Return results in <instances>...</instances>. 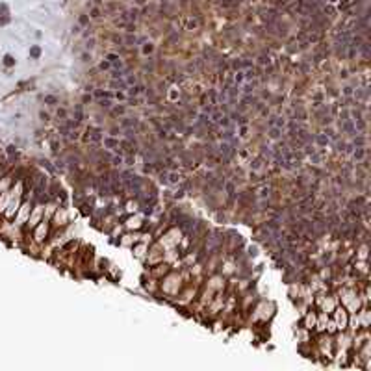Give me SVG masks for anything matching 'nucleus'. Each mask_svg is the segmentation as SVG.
<instances>
[{
	"label": "nucleus",
	"instance_id": "obj_1",
	"mask_svg": "<svg viewBox=\"0 0 371 371\" xmlns=\"http://www.w3.org/2000/svg\"><path fill=\"white\" fill-rule=\"evenodd\" d=\"M45 102H46V104H56L58 98H56V97H45Z\"/></svg>",
	"mask_w": 371,
	"mask_h": 371
},
{
	"label": "nucleus",
	"instance_id": "obj_2",
	"mask_svg": "<svg viewBox=\"0 0 371 371\" xmlns=\"http://www.w3.org/2000/svg\"><path fill=\"white\" fill-rule=\"evenodd\" d=\"M13 63V58L11 56H6V65H11Z\"/></svg>",
	"mask_w": 371,
	"mask_h": 371
}]
</instances>
